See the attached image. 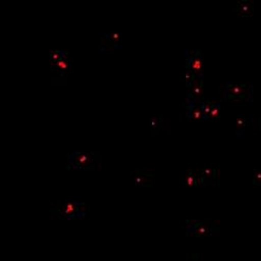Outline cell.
<instances>
[{"label": "cell", "mask_w": 261, "mask_h": 261, "mask_svg": "<svg viewBox=\"0 0 261 261\" xmlns=\"http://www.w3.org/2000/svg\"><path fill=\"white\" fill-rule=\"evenodd\" d=\"M101 154L95 151H73L68 154L67 167L71 170L97 169L101 167Z\"/></svg>", "instance_id": "1"}, {"label": "cell", "mask_w": 261, "mask_h": 261, "mask_svg": "<svg viewBox=\"0 0 261 261\" xmlns=\"http://www.w3.org/2000/svg\"><path fill=\"white\" fill-rule=\"evenodd\" d=\"M53 217L62 220H77L85 218L86 204L84 202L74 203H60L55 204L50 210Z\"/></svg>", "instance_id": "2"}, {"label": "cell", "mask_w": 261, "mask_h": 261, "mask_svg": "<svg viewBox=\"0 0 261 261\" xmlns=\"http://www.w3.org/2000/svg\"><path fill=\"white\" fill-rule=\"evenodd\" d=\"M255 88L253 85H223L220 93L224 100H254Z\"/></svg>", "instance_id": "3"}, {"label": "cell", "mask_w": 261, "mask_h": 261, "mask_svg": "<svg viewBox=\"0 0 261 261\" xmlns=\"http://www.w3.org/2000/svg\"><path fill=\"white\" fill-rule=\"evenodd\" d=\"M220 233V227L211 220H187L186 235L193 237H211Z\"/></svg>", "instance_id": "4"}, {"label": "cell", "mask_w": 261, "mask_h": 261, "mask_svg": "<svg viewBox=\"0 0 261 261\" xmlns=\"http://www.w3.org/2000/svg\"><path fill=\"white\" fill-rule=\"evenodd\" d=\"M199 186H218L220 185V170L217 168L196 169Z\"/></svg>", "instance_id": "5"}, {"label": "cell", "mask_w": 261, "mask_h": 261, "mask_svg": "<svg viewBox=\"0 0 261 261\" xmlns=\"http://www.w3.org/2000/svg\"><path fill=\"white\" fill-rule=\"evenodd\" d=\"M120 35L118 32H110L101 35V50L115 51L119 50Z\"/></svg>", "instance_id": "6"}, {"label": "cell", "mask_w": 261, "mask_h": 261, "mask_svg": "<svg viewBox=\"0 0 261 261\" xmlns=\"http://www.w3.org/2000/svg\"><path fill=\"white\" fill-rule=\"evenodd\" d=\"M236 12L239 17H252L255 12L253 0H239L236 5Z\"/></svg>", "instance_id": "7"}, {"label": "cell", "mask_w": 261, "mask_h": 261, "mask_svg": "<svg viewBox=\"0 0 261 261\" xmlns=\"http://www.w3.org/2000/svg\"><path fill=\"white\" fill-rule=\"evenodd\" d=\"M134 180H135V183L138 186H141V187H150V186H152V178L144 176V175H142V173H140L136 170H135Z\"/></svg>", "instance_id": "8"}, {"label": "cell", "mask_w": 261, "mask_h": 261, "mask_svg": "<svg viewBox=\"0 0 261 261\" xmlns=\"http://www.w3.org/2000/svg\"><path fill=\"white\" fill-rule=\"evenodd\" d=\"M195 99H196L195 96H194L191 92H188V93L186 94V103H187L186 118H187V119H192V114H193L195 108L197 107V106H196V103H195Z\"/></svg>", "instance_id": "9"}, {"label": "cell", "mask_w": 261, "mask_h": 261, "mask_svg": "<svg viewBox=\"0 0 261 261\" xmlns=\"http://www.w3.org/2000/svg\"><path fill=\"white\" fill-rule=\"evenodd\" d=\"M185 183L187 186H199L196 169H188L186 171Z\"/></svg>", "instance_id": "10"}, {"label": "cell", "mask_w": 261, "mask_h": 261, "mask_svg": "<svg viewBox=\"0 0 261 261\" xmlns=\"http://www.w3.org/2000/svg\"><path fill=\"white\" fill-rule=\"evenodd\" d=\"M166 120L165 119H152L150 120V125L152 130H160L163 129L166 126Z\"/></svg>", "instance_id": "11"}, {"label": "cell", "mask_w": 261, "mask_h": 261, "mask_svg": "<svg viewBox=\"0 0 261 261\" xmlns=\"http://www.w3.org/2000/svg\"><path fill=\"white\" fill-rule=\"evenodd\" d=\"M256 123V121L254 119H239L236 121V125L238 128L243 127V126H254Z\"/></svg>", "instance_id": "12"}, {"label": "cell", "mask_w": 261, "mask_h": 261, "mask_svg": "<svg viewBox=\"0 0 261 261\" xmlns=\"http://www.w3.org/2000/svg\"><path fill=\"white\" fill-rule=\"evenodd\" d=\"M220 107H221L220 101H218V103H215V106L211 111V117L212 118H216V119L220 118Z\"/></svg>", "instance_id": "13"}, {"label": "cell", "mask_w": 261, "mask_h": 261, "mask_svg": "<svg viewBox=\"0 0 261 261\" xmlns=\"http://www.w3.org/2000/svg\"><path fill=\"white\" fill-rule=\"evenodd\" d=\"M253 182L256 186H261V168L253 171Z\"/></svg>", "instance_id": "14"}, {"label": "cell", "mask_w": 261, "mask_h": 261, "mask_svg": "<svg viewBox=\"0 0 261 261\" xmlns=\"http://www.w3.org/2000/svg\"><path fill=\"white\" fill-rule=\"evenodd\" d=\"M187 261H202V257L198 253H192L187 256Z\"/></svg>", "instance_id": "15"}, {"label": "cell", "mask_w": 261, "mask_h": 261, "mask_svg": "<svg viewBox=\"0 0 261 261\" xmlns=\"http://www.w3.org/2000/svg\"><path fill=\"white\" fill-rule=\"evenodd\" d=\"M257 123H258V126L261 128V119H258V120H257Z\"/></svg>", "instance_id": "16"}]
</instances>
